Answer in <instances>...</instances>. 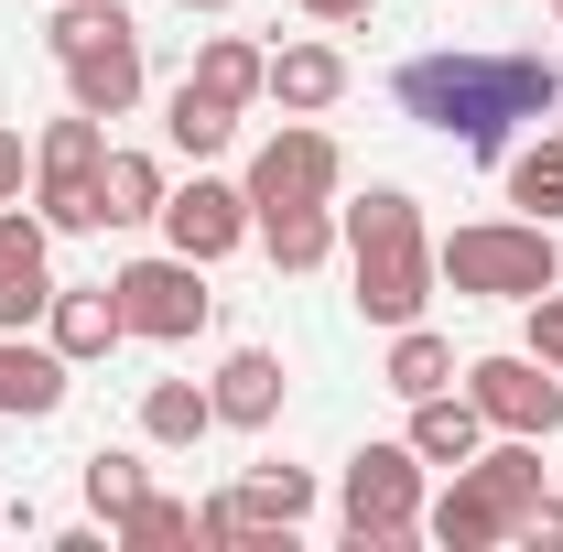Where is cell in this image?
Masks as SVG:
<instances>
[{
	"instance_id": "obj_1",
	"label": "cell",
	"mask_w": 563,
	"mask_h": 552,
	"mask_svg": "<svg viewBox=\"0 0 563 552\" xmlns=\"http://www.w3.org/2000/svg\"><path fill=\"white\" fill-rule=\"evenodd\" d=\"M401 109L422 131H444L455 152L498 163L520 120H553L563 109V66L553 55H412L401 66Z\"/></svg>"
},
{
	"instance_id": "obj_2",
	"label": "cell",
	"mask_w": 563,
	"mask_h": 552,
	"mask_svg": "<svg viewBox=\"0 0 563 552\" xmlns=\"http://www.w3.org/2000/svg\"><path fill=\"white\" fill-rule=\"evenodd\" d=\"M336 239H347V272H357V314L368 325H422V303H433V239H422V207L401 185H368L347 217H336Z\"/></svg>"
},
{
	"instance_id": "obj_3",
	"label": "cell",
	"mask_w": 563,
	"mask_h": 552,
	"mask_svg": "<svg viewBox=\"0 0 563 552\" xmlns=\"http://www.w3.org/2000/svg\"><path fill=\"white\" fill-rule=\"evenodd\" d=\"M531 498H542V433H498V444H477V455L455 466V487L422 509V542H444V552L520 542Z\"/></svg>"
},
{
	"instance_id": "obj_4",
	"label": "cell",
	"mask_w": 563,
	"mask_h": 552,
	"mask_svg": "<svg viewBox=\"0 0 563 552\" xmlns=\"http://www.w3.org/2000/svg\"><path fill=\"white\" fill-rule=\"evenodd\" d=\"M44 55L66 66L76 109H98V120H131L141 109V22L120 11V0H55Z\"/></svg>"
},
{
	"instance_id": "obj_5",
	"label": "cell",
	"mask_w": 563,
	"mask_h": 552,
	"mask_svg": "<svg viewBox=\"0 0 563 552\" xmlns=\"http://www.w3.org/2000/svg\"><path fill=\"white\" fill-rule=\"evenodd\" d=\"M433 272L455 281L466 303H531V292L563 281V250H553L542 217H477V228H455V239L433 250Z\"/></svg>"
},
{
	"instance_id": "obj_6",
	"label": "cell",
	"mask_w": 563,
	"mask_h": 552,
	"mask_svg": "<svg viewBox=\"0 0 563 552\" xmlns=\"http://www.w3.org/2000/svg\"><path fill=\"white\" fill-rule=\"evenodd\" d=\"M98 163H109V120L98 109H66L55 131L33 141V217L76 239V228H98Z\"/></svg>"
},
{
	"instance_id": "obj_7",
	"label": "cell",
	"mask_w": 563,
	"mask_h": 552,
	"mask_svg": "<svg viewBox=\"0 0 563 552\" xmlns=\"http://www.w3.org/2000/svg\"><path fill=\"white\" fill-rule=\"evenodd\" d=\"M336 520H347L357 552H390L422 531V455L412 444H357L347 455V498H336Z\"/></svg>"
},
{
	"instance_id": "obj_8",
	"label": "cell",
	"mask_w": 563,
	"mask_h": 552,
	"mask_svg": "<svg viewBox=\"0 0 563 552\" xmlns=\"http://www.w3.org/2000/svg\"><path fill=\"white\" fill-rule=\"evenodd\" d=\"M109 292H120V325L152 336V346L207 336V314H217L207 261H185V250H152V261H131V272H109Z\"/></svg>"
},
{
	"instance_id": "obj_9",
	"label": "cell",
	"mask_w": 563,
	"mask_h": 552,
	"mask_svg": "<svg viewBox=\"0 0 563 552\" xmlns=\"http://www.w3.org/2000/svg\"><path fill=\"white\" fill-rule=\"evenodd\" d=\"M466 401L488 412V433H542V444H553V422H563V368H542L531 346H520V357H477V368H466Z\"/></svg>"
},
{
	"instance_id": "obj_10",
	"label": "cell",
	"mask_w": 563,
	"mask_h": 552,
	"mask_svg": "<svg viewBox=\"0 0 563 552\" xmlns=\"http://www.w3.org/2000/svg\"><path fill=\"white\" fill-rule=\"evenodd\" d=\"M336 185H347V152L314 131V120H282V131L250 152V207H282V196H314V207H325Z\"/></svg>"
},
{
	"instance_id": "obj_11",
	"label": "cell",
	"mask_w": 563,
	"mask_h": 552,
	"mask_svg": "<svg viewBox=\"0 0 563 552\" xmlns=\"http://www.w3.org/2000/svg\"><path fill=\"white\" fill-rule=\"evenodd\" d=\"M239 239H250V185L196 174V185H174V196H163V250H185V261H228Z\"/></svg>"
},
{
	"instance_id": "obj_12",
	"label": "cell",
	"mask_w": 563,
	"mask_h": 552,
	"mask_svg": "<svg viewBox=\"0 0 563 552\" xmlns=\"http://www.w3.org/2000/svg\"><path fill=\"white\" fill-rule=\"evenodd\" d=\"M44 303H55V228L0 207V336L44 325Z\"/></svg>"
},
{
	"instance_id": "obj_13",
	"label": "cell",
	"mask_w": 563,
	"mask_h": 552,
	"mask_svg": "<svg viewBox=\"0 0 563 552\" xmlns=\"http://www.w3.org/2000/svg\"><path fill=\"white\" fill-rule=\"evenodd\" d=\"M66 379H76V357L55 336L33 346V325L22 336H0V422H44V412H66Z\"/></svg>"
},
{
	"instance_id": "obj_14",
	"label": "cell",
	"mask_w": 563,
	"mask_h": 552,
	"mask_svg": "<svg viewBox=\"0 0 563 552\" xmlns=\"http://www.w3.org/2000/svg\"><path fill=\"white\" fill-rule=\"evenodd\" d=\"M250 239L272 250V272H325V261H336V207H314V196L250 207Z\"/></svg>"
},
{
	"instance_id": "obj_15",
	"label": "cell",
	"mask_w": 563,
	"mask_h": 552,
	"mask_svg": "<svg viewBox=\"0 0 563 552\" xmlns=\"http://www.w3.org/2000/svg\"><path fill=\"white\" fill-rule=\"evenodd\" d=\"M44 336L66 346L76 368H87V357H109V346L131 336V325H120V292H109V281H76V292L55 281V303H44Z\"/></svg>"
},
{
	"instance_id": "obj_16",
	"label": "cell",
	"mask_w": 563,
	"mask_h": 552,
	"mask_svg": "<svg viewBox=\"0 0 563 552\" xmlns=\"http://www.w3.org/2000/svg\"><path fill=\"white\" fill-rule=\"evenodd\" d=\"M207 390H217V422H239V433H261V422L282 412V357H272V346H228Z\"/></svg>"
},
{
	"instance_id": "obj_17",
	"label": "cell",
	"mask_w": 563,
	"mask_h": 552,
	"mask_svg": "<svg viewBox=\"0 0 563 552\" xmlns=\"http://www.w3.org/2000/svg\"><path fill=\"white\" fill-rule=\"evenodd\" d=\"M272 98L292 120H325V109L347 98V55H336V44H282L272 55Z\"/></svg>"
},
{
	"instance_id": "obj_18",
	"label": "cell",
	"mask_w": 563,
	"mask_h": 552,
	"mask_svg": "<svg viewBox=\"0 0 563 552\" xmlns=\"http://www.w3.org/2000/svg\"><path fill=\"white\" fill-rule=\"evenodd\" d=\"M401 444H412L422 466H466V455L488 444V412H477L466 390H433V401H412V433H401Z\"/></svg>"
},
{
	"instance_id": "obj_19",
	"label": "cell",
	"mask_w": 563,
	"mask_h": 552,
	"mask_svg": "<svg viewBox=\"0 0 563 552\" xmlns=\"http://www.w3.org/2000/svg\"><path fill=\"white\" fill-rule=\"evenodd\" d=\"M239 509H250V542H292L314 520V477L303 466H250L239 477Z\"/></svg>"
},
{
	"instance_id": "obj_20",
	"label": "cell",
	"mask_w": 563,
	"mask_h": 552,
	"mask_svg": "<svg viewBox=\"0 0 563 552\" xmlns=\"http://www.w3.org/2000/svg\"><path fill=\"white\" fill-rule=\"evenodd\" d=\"M217 433V390L207 379H152V390H141V444H174V455H185V444H207Z\"/></svg>"
},
{
	"instance_id": "obj_21",
	"label": "cell",
	"mask_w": 563,
	"mask_h": 552,
	"mask_svg": "<svg viewBox=\"0 0 563 552\" xmlns=\"http://www.w3.org/2000/svg\"><path fill=\"white\" fill-rule=\"evenodd\" d=\"M163 196H174V185H163L152 152H109V163H98V228H152Z\"/></svg>"
},
{
	"instance_id": "obj_22",
	"label": "cell",
	"mask_w": 563,
	"mask_h": 552,
	"mask_svg": "<svg viewBox=\"0 0 563 552\" xmlns=\"http://www.w3.org/2000/svg\"><path fill=\"white\" fill-rule=\"evenodd\" d=\"M498 174H509V207L563 228V131H542L531 152H498Z\"/></svg>"
},
{
	"instance_id": "obj_23",
	"label": "cell",
	"mask_w": 563,
	"mask_h": 552,
	"mask_svg": "<svg viewBox=\"0 0 563 552\" xmlns=\"http://www.w3.org/2000/svg\"><path fill=\"white\" fill-rule=\"evenodd\" d=\"M163 131H174V152H185V163H217V152L239 141V109H228V98H207V87L185 76V87H174V109H163Z\"/></svg>"
},
{
	"instance_id": "obj_24",
	"label": "cell",
	"mask_w": 563,
	"mask_h": 552,
	"mask_svg": "<svg viewBox=\"0 0 563 552\" xmlns=\"http://www.w3.org/2000/svg\"><path fill=\"white\" fill-rule=\"evenodd\" d=\"M401 401H433V390H455V346L433 336V325H390V368H379Z\"/></svg>"
},
{
	"instance_id": "obj_25",
	"label": "cell",
	"mask_w": 563,
	"mask_h": 552,
	"mask_svg": "<svg viewBox=\"0 0 563 552\" xmlns=\"http://www.w3.org/2000/svg\"><path fill=\"white\" fill-rule=\"evenodd\" d=\"M196 87H207V98H228V109H250V98H272V55H261V44H239V33H207Z\"/></svg>"
},
{
	"instance_id": "obj_26",
	"label": "cell",
	"mask_w": 563,
	"mask_h": 552,
	"mask_svg": "<svg viewBox=\"0 0 563 552\" xmlns=\"http://www.w3.org/2000/svg\"><path fill=\"white\" fill-rule=\"evenodd\" d=\"M109 531H120V552H174V542H196V509H185V498H163V487H141Z\"/></svg>"
},
{
	"instance_id": "obj_27",
	"label": "cell",
	"mask_w": 563,
	"mask_h": 552,
	"mask_svg": "<svg viewBox=\"0 0 563 552\" xmlns=\"http://www.w3.org/2000/svg\"><path fill=\"white\" fill-rule=\"evenodd\" d=\"M141 487H152V466H141L131 444H98V455H87V509H98V520H120ZM109 542H120V531H109Z\"/></svg>"
},
{
	"instance_id": "obj_28",
	"label": "cell",
	"mask_w": 563,
	"mask_h": 552,
	"mask_svg": "<svg viewBox=\"0 0 563 552\" xmlns=\"http://www.w3.org/2000/svg\"><path fill=\"white\" fill-rule=\"evenodd\" d=\"M531 357L563 368V281H553V292H531Z\"/></svg>"
},
{
	"instance_id": "obj_29",
	"label": "cell",
	"mask_w": 563,
	"mask_h": 552,
	"mask_svg": "<svg viewBox=\"0 0 563 552\" xmlns=\"http://www.w3.org/2000/svg\"><path fill=\"white\" fill-rule=\"evenodd\" d=\"M520 542H553V552H563V498H553V487L531 498V520H520Z\"/></svg>"
},
{
	"instance_id": "obj_30",
	"label": "cell",
	"mask_w": 563,
	"mask_h": 552,
	"mask_svg": "<svg viewBox=\"0 0 563 552\" xmlns=\"http://www.w3.org/2000/svg\"><path fill=\"white\" fill-rule=\"evenodd\" d=\"M22 163H33V152H22V131H0V207H22Z\"/></svg>"
},
{
	"instance_id": "obj_31",
	"label": "cell",
	"mask_w": 563,
	"mask_h": 552,
	"mask_svg": "<svg viewBox=\"0 0 563 552\" xmlns=\"http://www.w3.org/2000/svg\"><path fill=\"white\" fill-rule=\"evenodd\" d=\"M303 11H314V22H368L379 0H303Z\"/></svg>"
},
{
	"instance_id": "obj_32",
	"label": "cell",
	"mask_w": 563,
	"mask_h": 552,
	"mask_svg": "<svg viewBox=\"0 0 563 552\" xmlns=\"http://www.w3.org/2000/svg\"><path fill=\"white\" fill-rule=\"evenodd\" d=\"M185 11H228V0H185Z\"/></svg>"
},
{
	"instance_id": "obj_33",
	"label": "cell",
	"mask_w": 563,
	"mask_h": 552,
	"mask_svg": "<svg viewBox=\"0 0 563 552\" xmlns=\"http://www.w3.org/2000/svg\"><path fill=\"white\" fill-rule=\"evenodd\" d=\"M553 11H563V0H553Z\"/></svg>"
}]
</instances>
